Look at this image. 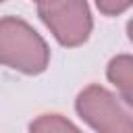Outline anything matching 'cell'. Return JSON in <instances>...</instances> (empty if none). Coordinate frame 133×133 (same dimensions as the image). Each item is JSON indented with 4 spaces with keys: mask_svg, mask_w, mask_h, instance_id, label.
I'll return each instance as SVG.
<instances>
[{
    "mask_svg": "<svg viewBox=\"0 0 133 133\" xmlns=\"http://www.w3.org/2000/svg\"><path fill=\"white\" fill-rule=\"evenodd\" d=\"M94 2L104 17H118L127 12L133 4V0H94Z\"/></svg>",
    "mask_w": 133,
    "mask_h": 133,
    "instance_id": "cell-6",
    "label": "cell"
},
{
    "mask_svg": "<svg viewBox=\"0 0 133 133\" xmlns=\"http://www.w3.org/2000/svg\"><path fill=\"white\" fill-rule=\"evenodd\" d=\"M37 17L64 48L83 46L94 29L87 0H35Z\"/></svg>",
    "mask_w": 133,
    "mask_h": 133,
    "instance_id": "cell-3",
    "label": "cell"
},
{
    "mask_svg": "<svg viewBox=\"0 0 133 133\" xmlns=\"http://www.w3.org/2000/svg\"><path fill=\"white\" fill-rule=\"evenodd\" d=\"M2 2H4V0H0V4H2Z\"/></svg>",
    "mask_w": 133,
    "mask_h": 133,
    "instance_id": "cell-7",
    "label": "cell"
},
{
    "mask_svg": "<svg viewBox=\"0 0 133 133\" xmlns=\"http://www.w3.org/2000/svg\"><path fill=\"white\" fill-rule=\"evenodd\" d=\"M31 131H42V133H60V131H79V127L75 123H71L66 116L62 114H42L35 121L29 123Z\"/></svg>",
    "mask_w": 133,
    "mask_h": 133,
    "instance_id": "cell-5",
    "label": "cell"
},
{
    "mask_svg": "<svg viewBox=\"0 0 133 133\" xmlns=\"http://www.w3.org/2000/svg\"><path fill=\"white\" fill-rule=\"evenodd\" d=\"M75 110L79 118L98 133H131L133 112L131 106L114 91L100 83H91L77 94Z\"/></svg>",
    "mask_w": 133,
    "mask_h": 133,
    "instance_id": "cell-2",
    "label": "cell"
},
{
    "mask_svg": "<svg viewBox=\"0 0 133 133\" xmlns=\"http://www.w3.org/2000/svg\"><path fill=\"white\" fill-rule=\"evenodd\" d=\"M0 64L23 75H42L50 64L46 39L21 17H0Z\"/></svg>",
    "mask_w": 133,
    "mask_h": 133,
    "instance_id": "cell-1",
    "label": "cell"
},
{
    "mask_svg": "<svg viewBox=\"0 0 133 133\" xmlns=\"http://www.w3.org/2000/svg\"><path fill=\"white\" fill-rule=\"evenodd\" d=\"M106 77L116 87L118 96L129 106H133V56L116 54L114 58H110L106 66Z\"/></svg>",
    "mask_w": 133,
    "mask_h": 133,
    "instance_id": "cell-4",
    "label": "cell"
}]
</instances>
